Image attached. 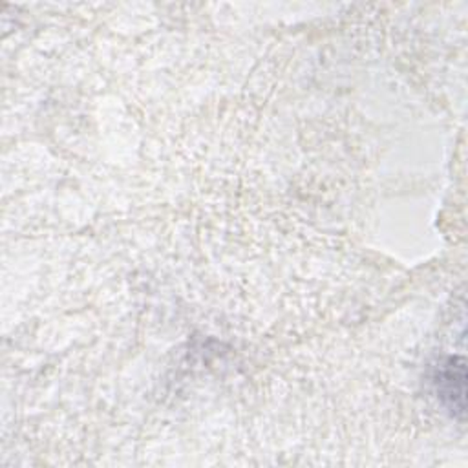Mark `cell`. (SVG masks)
<instances>
[{
  "instance_id": "1",
  "label": "cell",
  "mask_w": 468,
  "mask_h": 468,
  "mask_svg": "<svg viewBox=\"0 0 468 468\" xmlns=\"http://www.w3.org/2000/svg\"><path fill=\"white\" fill-rule=\"evenodd\" d=\"M437 393L442 404L457 417L464 415L466 408V367L463 356H450L437 371Z\"/></svg>"
}]
</instances>
